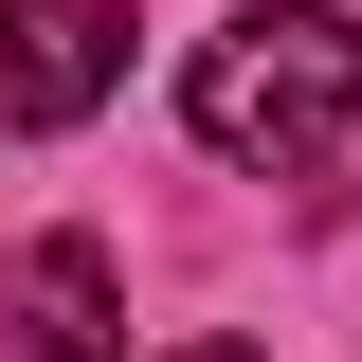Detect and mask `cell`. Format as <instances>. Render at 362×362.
<instances>
[{"instance_id":"1","label":"cell","mask_w":362,"mask_h":362,"mask_svg":"<svg viewBox=\"0 0 362 362\" xmlns=\"http://www.w3.org/2000/svg\"><path fill=\"white\" fill-rule=\"evenodd\" d=\"M181 127L218 145V163H326V145L362 127V18H326V0H254V18H218V37L181 54Z\"/></svg>"},{"instance_id":"2","label":"cell","mask_w":362,"mask_h":362,"mask_svg":"<svg viewBox=\"0 0 362 362\" xmlns=\"http://www.w3.org/2000/svg\"><path fill=\"white\" fill-rule=\"evenodd\" d=\"M127 90V0H0V145L90 127Z\"/></svg>"},{"instance_id":"3","label":"cell","mask_w":362,"mask_h":362,"mask_svg":"<svg viewBox=\"0 0 362 362\" xmlns=\"http://www.w3.org/2000/svg\"><path fill=\"white\" fill-rule=\"evenodd\" d=\"M0 362H127V272H109V235H18V254H0Z\"/></svg>"},{"instance_id":"4","label":"cell","mask_w":362,"mask_h":362,"mask_svg":"<svg viewBox=\"0 0 362 362\" xmlns=\"http://www.w3.org/2000/svg\"><path fill=\"white\" fill-rule=\"evenodd\" d=\"M181 362H254V344H235V326H199V344H181Z\"/></svg>"}]
</instances>
